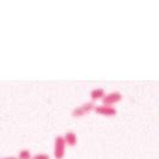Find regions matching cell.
I'll return each mask as SVG.
<instances>
[{"label":"cell","instance_id":"obj_4","mask_svg":"<svg viewBox=\"0 0 159 159\" xmlns=\"http://www.w3.org/2000/svg\"><path fill=\"white\" fill-rule=\"evenodd\" d=\"M122 101V93L120 91H112V92H109L103 97L102 99V104L104 105H114V104L119 103Z\"/></svg>","mask_w":159,"mask_h":159},{"label":"cell","instance_id":"obj_5","mask_svg":"<svg viewBox=\"0 0 159 159\" xmlns=\"http://www.w3.org/2000/svg\"><path fill=\"white\" fill-rule=\"evenodd\" d=\"M64 139L66 143L68 145V146H74V145H77L78 143V138H77V134L73 132V130H68V132H66L64 135Z\"/></svg>","mask_w":159,"mask_h":159},{"label":"cell","instance_id":"obj_9","mask_svg":"<svg viewBox=\"0 0 159 159\" xmlns=\"http://www.w3.org/2000/svg\"><path fill=\"white\" fill-rule=\"evenodd\" d=\"M1 159H18V157H13V156H10V157H4Z\"/></svg>","mask_w":159,"mask_h":159},{"label":"cell","instance_id":"obj_8","mask_svg":"<svg viewBox=\"0 0 159 159\" xmlns=\"http://www.w3.org/2000/svg\"><path fill=\"white\" fill-rule=\"evenodd\" d=\"M32 159H50V157L46 153H37V154L32 156Z\"/></svg>","mask_w":159,"mask_h":159},{"label":"cell","instance_id":"obj_6","mask_svg":"<svg viewBox=\"0 0 159 159\" xmlns=\"http://www.w3.org/2000/svg\"><path fill=\"white\" fill-rule=\"evenodd\" d=\"M107 95L103 88H96L93 90H91L90 92V97L91 101H96V99H103V97Z\"/></svg>","mask_w":159,"mask_h":159},{"label":"cell","instance_id":"obj_7","mask_svg":"<svg viewBox=\"0 0 159 159\" xmlns=\"http://www.w3.org/2000/svg\"><path fill=\"white\" fill-rule=\"evenodd\" d=\"M18 159H32L31 152L29 150H26V148L20 150L19 153H18Z\"/></svg>","mask_w":159,"mask_h":159},{"label":"cell","instance_id":"obj_1","mask_svg":"<svg viewBox=\"0 0 159 159\" xmlns=\"http://www.w3.org/2000/svg\"><path fill=\"white\" fill-rule=\"evenodd\" d=\"M95 103L91 101V102H86V103H83L78 105V107H75L73 110H72L71 115L73 117H83L84 115H86L89 114L90 111H92L93 109H95Z\"/></svg>","mask_w":159,"mask_h":159},{"label":"cell","instance_id":"obj_2","mask_svg":"<svg viewBox=\"0 0 159 159\" xmlns=\"http://www.w3.org/2000/svg\"><path fill=\"white\" fill-rule=\"evenodd\" d=\"M66 141L64 136L57 135L54 140V157L56 159H62L65 157V150H66Z\"/></svg>","mask_w":159,"mask_h":159},{"label":"cell","instance_id":"obj_3","mask_svg":"<svg viewBox=\"0 0 159 159\" xmlns=\"http://www.w3.org/2000/svg\"><path fill=\"white\" fill-rule=\"evenodd\" d=\"M97 114L99 115H103V116H108V117H111L115 116L117 114V109L115 107L111 105H104V104H96L95 109H93Z\"/></svg>","mask_w":159,"mask_h":159}]
</instances>
